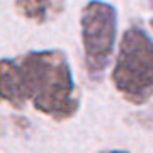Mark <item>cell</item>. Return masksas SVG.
Returning a JSON list of instances; mask_svg holds the SVG:
<instances>
[{"instance_id":"cell-3","label":"cell","mask_w":153,"mask_h":153,"mask_svg":"<svg viewBox=\"0 0 153 153\" xmlns=\"http://www.w3.org/2000/svg\"><path fill=\"white\" fill-rule=\"evenodd\" d=\"M85 68L90 78H100L109 65L117 39V10L102 0H90L80 16Z\"/></svg>"},{"instance_id":"cell-7","label":"cell","mask_w":153,"mask_h":153,"mask_svg":"<svg viewBox=\"0 0 153 153\" xmlns=\"http://www.w3.org/2000/svg\"><path fill=\"white\" fill-rule=\"evenodd\" d=\"M150 26H152V29H153V19H152V21H150Z\"/></svg>"},{"instance_id":"cell-4","label":"cell","mask_w":153,"mask_h":153,"mask_svg":"<svg viewBox=\"0 0 153 153\" xmlns=\"http://www.w3.org/2000/svg\"><path fill=\"white\" fill-rule=\"evenodd\" d=\"M61 0H17L16 9L22 17L36 24H44L63 12Z\"/></svg>"},{"instance_id":"cell-1","label":"cell","mask_w":153,"mask_h":153,"mask_svg":"<svg viewBox=\"0 0 153 153\" xmlns=\"http://www.w3.org/2000/svg\"><path fill=\"white\" fill-rule=\"evenodd\" d=\"M0 100L21 111L27 102L56 123L80 109L68 58L60 49H38L17 58H0Z\"/></svg>"},{"instance_id":"cell-5","label":"cell","mask_w":153,"mask_h":153,"mask_svg":"<svg viewBox=\"0 0 153 153\" xmlns=\"http://www.w3.org/2000/svg\"><path fill=\"white\" fill-rule=\"evenodd\" d=\"M133 119L136 121L138 124L145 126V128H153V107L148 109L146 112H136L133 116Z\"/></svg>"},{"instance_id":"cell-8","label":"cell","mask_w":153,"mask_h":153,"mask_svg":"<svg viewBox=\"0 0 153 153\" xmlns=\"http://www.w3.org/2000/svg\"><path fill=\"white\" fill-rule=\"evenodd\" d=\"M150 5H152V7H153V0H150Z\"/></svg>"},{"instance_id":"cell-2","label":"cell","mask_w":153,"mask_h":153,"mask_svg":"<svg viewBox=\"0 0 153 153\" xmlns=\"http://www.w3.org/2000/svg\"><path fill=\"white\" fill-rule=\"evenodd\" d=\"M112 85L133 105H143L153 95V39L140 26L128 27L111 73Z\"/></svg>"},{"instance_id":"cell-9","label":"cell","mask_w":153,"mask_h":153,"mask_svg":"<svg viewBox=\"0 0 153 153\" xmlns=\"http://www.w3.org/2000/svg\"><path fill=\"white\" fill-rule=\"evenodd\" d=\"M0 133H2V123H0Z\"/></svg>"},{"instance_id":"cell-6","label":"cell","mask_w":153,"mask_h":153,"mask_svg":"<svg viewBox=\"0 0 153 153\" xmlns=\"http://www.w3.org/2000/svg\"><path fill=\"white\" fill-rule=\"evenodd\" d=\"M100 153H129V152H126V150H105V152Z\"/></svg>"}]
</instances>
